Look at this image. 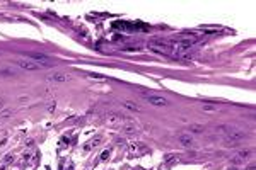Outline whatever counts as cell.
I'll return each mask as SVG.
<instances>
[{"instance_id": "9c48e42d", "label": "cell", "mask_w": 256, "mask_h": 170, "mask_svg": "<svg viewBox=\"0 0 256 170\" xmlns=\"http://www.w3.org/2000/svg\"><path fill=\"white\" fill-rule=\"evenodd\" d=\"M123 106H125L126 109H130V111H135V112L142 111V107H140V106H137V104H135V102H132V101H126Z\"/></svg>"}, {"instance_id": "6da1fadb", "label": "cell", "mask_w": 256, "mask_h": 170, "mask_svg": "<svg viewBox=\"0 0 256 170\" xmlns=\"http://www.w3.org/2000/svg\"><path fill=\"white\" fill-rule=\"evenodd\" d=\"M142 97H144V101H147L149 104H152V106H166V104H169V102H167V99L160 97V95H154V94H142Z\"/></svg>"}, {"instance_id": "9a60e30c", "label": "cell", "mask_w": 256, "mask_h": 170, "mask_svg": "<svg viewBox=\"0 0 256 170\" xmlns=\"http://www.w3.org/2000/svg\"><path fill=\"white\" fill-rule=\"evenodd\" d=\"M2 106H4V101H2V99H0V107H2Z\"/></svg>"}, {"instance_id": "30bf717a", "label": "cell", "mask_w": 256, "mask_h": 170, "mask_svg": "<svg viewBox=\"0 0 256 170\" xmlns=\"http://www.w3.org/2000/svg\"><path fill=\"white\" fill-rule=\"evenodd\" d=\"M123 131L126 133V135H133V133H137L139 129L135 128L133 124H125V126H123Z\"/></svg>"}, {"instance_id": "8992f818", "label": "cell", "mask_w": 256, "mask_h": 170, "mask_svg": "<svg viewBox=\"0 0 256 170\" xmlns=\"http://www.w3.org/2000/svg\"><path fill=\"white\" fill-rule=\"evenodd\" d=\"M149 46L152 48L154 51H160V53H167V51H169V48H167L166 44H160V43H155V41L149 43Z\"/></svg>"}, {"instance_id": "ba28073f", "label": "cell", "mask_w": 256, "mask_h": 170, "mask_svg": "<svg viewBox=\"0 0 256 170\" xmlns=\"http://www.w3.org/2000/svg\"><path fill=\"white\" fill-rule=\"evenodd\" d=\"M108 122H109L111 126H115V124H120V122H121V117H120L116 112H109V114H108Z\"/></svg>"}, {"instance_id": "8fae6325", "label": "cell", "mask_w": 256, "mask_h": 170, "mask_svg": "<svg viewBox=\"0 0 256 170\" xmlns=\"http://www.w3.org/2000/svg\"><path fill=\"white\" fill-rule=\"evenodd\" d=\"M15 73H17L15 68H2L0 70V75H15Z\"/></svg>"}, {"instance_id": "4fadbf2b", "label": "cell", "mask_w": 256, "mask_h": 170, "mask_svg": "<svg viewBox=\"0 0 256 170\" xmlns=\"http://www.w3.org/2000/svg\"><path fill=\"white\" fill-rule=\"evenodd\" d=\"M203 109H207V111H215V107H212V106H203Z\"/></svg>"}, {"instance_id": "52a82bcc", "label": "cell", "mask_w": 256, "mask_h": 170, "mask_svg": "<svg viewBox=\"0 0 256 170\" xmlns=\"http://www.w3.org/2000/svg\"><path fill=\"white\" fill-rule=\"evenodd\" d=\"M70 77H67L65 73H51L48 77V80H51V82H67Z\"/></svg>"}, {"instance_id": "7c38bea8", "label": "cell", "mask_w": 256, "mask_h": 170, "mask_svg": "<svg viewBox=\"0 0 256 170\" xmlns=\"http://www.w3.org/2000/svg\"><path fill=\"white\" fill-rule=\"evenodd\" d=\"M191 131H195V133H201V131H205V128L200 126V124H191Z\"/></svg>"}, {"instance_id": "5b68a950", "label": "cell", "mask_w": 256, "mask_h": 170, "mask_svg": "<svg viewBox=\"0 0 256 170\" xmlns=\"http://www.w3.org/2000/svg\"><path fill=\"white\" fill-rule=\"evenodd\" d=\"M178 141H179V145H183V146H191V145H193V138H191V135L183 133V135L178 136Z\"/></svg>"}, {"instance_id": "3957f363", "label": "cell", "mask_w": 256, "mask_h": 170, "mask_svg": "<svg viewBox=\"0 0 256 170\" xmlns=\"http://www.w3.org/2000/svg\"><path fill=\"white\" fill-rule=\"evenodd\" d=\"M244 138H248V133L242 131V129H232V131H229V135H227V140L236 141V143L239 140H244Z\"/></svg>"}, {"instance_id": "7a4b0ae2", "label": "cell", "mask_w": 256, "mask_h": 170, "mask_svg": "<svg viewBox=\"0 0 256 170\" xmlns=\"http://www.w3.org/2000/svg\"><path fill=\"white\" fill-rule=\"evenodd\" d=\"M17 65H19V68H22V70H31V72H34V70H39V63H36V61L33 60H19L17 61Z\"/></svg>"}, {"instance_id": "277c9868", "label": "cell", "mask_w": 256, "mask_h": 170, "mask_svg": "<svg viewBox=\"0 0 256 170\" xmlns=\"http://www.w3.org/2000/svg\"><path fill=\"white\" fill-rule=\"evenodd\" d=\"M28 60H33L36 63H44V61H50V56L44 53H28Z\"/></svg>"}, {"instance_id": "5bb4252c", "label": "cell", "mask_w": 256, "mask_h": 170, "mask_svg": "<svg viewBox=\"0 0 256 170\" xmlns=\"http://www.w3.org/2000/svg\"><path fill=\"white\" fill-rule=\"evenodd\" d=\"M53 104H55V102H50V106H48V111H53V107H55Z\"/></svg>"}]
</instances>
